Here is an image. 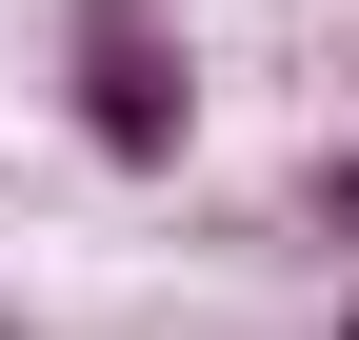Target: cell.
Wrapping results in <instances>:
<instances>
[{"label":"cell","mask_w":359,"mask_h":340,"mask_svg":"<svg viewBox=\"0 0 359 340\" xmlns=\"http://www.w3.org/2000/svg\"><path fill=\"white\" fill-rule=\"evenodd\" d=\"M60 120L120 181H180L200 160V20L180 0H60Z\"/></svg>","instance_id":"1"},{"label":"cell","mask_w":359,"mask_h":340,"mask_svg":"<svg viewBox=\"0 0 359 340\" xmlns=\"http://www.w3.org/2000/svg\"><path fill=\"white\" fill-rule=\"evenodd\" d=\"M299 221H320V240H359V160H320V181H299Z\"/></svg>","instance_id":"2"},{"label":"cell","mask_w":359,"mask_h":340,"mask_svg":"<svg viewBox=\"0 0 359 340\" xmlns=\"http://www.w3.org/2000/svg\"><path fill=\"white\" fill-rule=\"evenodd\" d=\"M0 340H20V301H0Z\"/></svg>","instance_id":"3"}]
</instances>
